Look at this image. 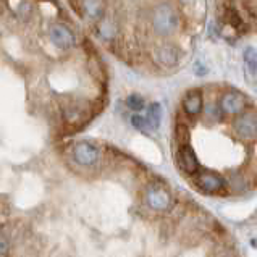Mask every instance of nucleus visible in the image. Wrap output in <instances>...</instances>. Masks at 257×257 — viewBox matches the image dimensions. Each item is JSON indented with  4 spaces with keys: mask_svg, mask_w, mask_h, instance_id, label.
<instances>
[{
    "mask_svg": "<svg viewBox=\"0 0 257 257\" xmlns=\"http://www.w3.org/2000/svg\"><path fill=\"white\" fill-rule=\"evenodd\" d=\"M70 157L76 165L83 168H94L100 162V149L92 143L87 141H79L71 146Z\"/></svg>",
    "mask_w": 257,
    "mask_h": 257,
    "instance_id": "obj_1",
    "label": "nucleus"
},
{
    "mask_svg": "<svg viewBox=\"0 0 257 257\" xmlns=\"http://www.w3.org/2000/svg\"><path fill=\"white\" fill-rule=\"evenodd\" d=\"M178 28V15L170 5H159L154 13V29L160 36H170Z\"/></svg>",
    "mask_w": 257,
    "mask_h": 257,
    "instance_id": "obj_2",
    "label": "nucleus"
},
{
    "mask_svg": "<svg viewBox=\"0 0 257 257\" xmlns=\"http://www.w3.org/2000/svg\"><path fill=\"white\" fill-rule=\"evenodd\" d=\"M233 130L244 141L257 139V116L254 113H241L233 121Z\"/></svg>",
    "mask_w": 257,
    "mask_h": 257,
    "instance_id": "obj_3",
    "label": "nucleus"
},
{
    "mask_svg": "<svg viewBox=\"0 0 257 257\" xmlns=\"http://www.w3.org/2000/svg\"><path fill=\"white\" fill-rule=\"evenodd\" d=\"M196 186L207 194L220 193L225 188V180L214 172H197L194 176Z\"/></svg>",
    "mask_w": 257,
    "mask_h": 257,
    "instance_id": "obj_4",
    "label": "nucleus"
},
{
    "mask_svg": "<svg viewBox=\"0 0 257 257\" xmlns=\"http://www.w3.org/2000/svg\"><path fill=\"white\" fill-rule=\"evenodd\" d=\"M246 108V97L238 91L225 92L220 99V110L226 115H241Z\"/></svg>",
    "mask_w": 257,
    "mask_h": 257,
    "instance_id": "obj_5",
    "label": "nucleus"
},
{
    "mask_svg": "<svg viewBox=\"0 0 257 257\" xmlns=\"http://www.w3.org/2000/svg\"><path fill=\"white\" fill-rule=\"evenodd\" d=\"M176 162H178V167L181 170H185L189 175H196L197 172V157L194 149L191 148L189 144H180L178 152H176Z\"/></svg>",
    "mask_w": 257,
    "mask_h": 257,
    "instance_id": "obj_6",
    "label": "nucleus"
},
{
    "mask_svg": "<svg viewBox=\"0 0 257 257\" xmlns=\"http://www.w3.org/2000/svg\"><path fill=\"white\" fill-rule=\"evenodd\" d=\"M49 38L55 47L62 50H68L75 46V36L67 26L63 25H54L49 29Z\"/></svg>",
    "mask_w": 257,
    "mask_h": 257,
    "instance_id": "obj_7",
    "label": "nucleus"
},
{
    "mask_svg": "<svg viewBox=\"0 0 257 257\" xmlns=\"http://www.w3.org/2000/svg\"><path fill=\"white\" fill-rule=\"evenodd\" d=\"M146 199L154 210H167L170 207V193L157 185H152L146 191Z\"/></svg>",
    "mask_w": 257,
    "mask_h": 257,
    "instance_id": "obj_8",
    "label": "nucleus"
},
{
    "mask_svg": "<svg viewBox=\"0 0 257 257\" xmlns=\"http://www.w3.org/2000/svg\"><path fill=\"white\" fill-rule=\"evenodd\" d=\"M183 108L191 116H196L201 113L202 110V95L199 91H191L183 99Z\"/></svg>",
    "mask_w": 257,
    "mask_h": 257,
    "instance_id": "obj_9",
    "label": "nucleus"
},
{
    "mask_svg": "<svg viewBox=\"0 0 257 257\" xmlns=\"http://www.w3.org/2000/svg\"><path fill=\"white\" fill-rule=\"evenodd\" d=\"M162 105L159 102H154L148 107V115H146V120H148L149 128L157 130L160 126V121H162Z\"/></svg>",
    "mask_w": 257,
    "mask_h": 257,
    "instance_id": "obj_10",
    "label": "nucleus"
},
{
    "mask_svg": "<svg viewBox=\"0 0 257 257\" xmlns=\"http://www.w3.org/2000/svg\"><path fill=\"white\" fill-rule=\"evenodd\" d=\"M159 62L165 67H173L178 62V52L173 47H162L159 49Z\"/></svg>",
    "mask_w": 257,
    "mask_h": 257,
    "instance_id": "obj_11",
    "label": "nucleus"
},
{
    "mask_svg": "<svg viewBox=\"0 0 257 257\" xmlns=\"http://www.w3.org/2000/svg\"><path fill=\"white\" fill-rule=\"evenodd\" d=\"M244 62H246L247 70L251 71V75L257 76V49L255 47H246Z\"/></svg>",
    "mask_w": 257,
    "mask_h": 257,
    "instance_id": "obj_12",
    "label": "nucleus"
},
{
    "mask_svg": "<svg viewBox=\"0 0 257 257\" xmlns=\"http://www.w3.org/2000/svg\"><path fill=\"white\" fill-rule=\"evenodd\" d=\"M84 10L92 18L100 17L102 13V0H84Z\"/></svg>",
    "mask_w": 257,
    "mask_h": 257,
    "instance_id": "obj_13",
    "label": "nucleus"
},
{
    "mask_svg": "<svg viewBox=\"0 0 257 257\" xmlns=\"http://www.w3.org/2000/svg\"><path fill=\"white\" fill-rule=\"evenodd\" d=\"M12 251V239L4 230H0V257H7Z\"/></svg>",
    "mask_w": 257,
    "mask_h": 257,
    "instance_id": "obj_14",
    "label": "nucleus"
},
{
    "mask_svg": "<svg viewBox=\"0 0 257 257\" xmlns=\"http://www.w3.org/2000/svg\"><path fill=\"white\" fill-rule=\"evenodd\" d=\"M126 105L130 110H135V112H139V110L144 108V99L139 94H131L126 99Z\"/></svg>",
    "mask_w": 257,
    "mask_h": 257,
    "instance_id": "obj_15",
    "label": "nucleus"
},
{
    "mask_svg": "<svg viewBox=\"0 0 257 257\" xmlns=\"http://www.w3.org/2000/svg\"><path fill=\"white\" fill-rule=\"evenodd\" d=\"M175 135L178 138L180 144H188V139H189V133H188V128L185 124H176L175 128Z\"/></svg>",
    "mask_w": 257,
    "mask_h": 257,
    "instance_id": "obj_16",
    "label": "nucleus"
},
{
    "mask_svg": "<svg viewBox=\"0 0 257 257\" xmlns=\"http://www.w3.org/2000/svg\"><path fill=\"white\" fill-rule=\"evenodd\" d=\"M131 124H133L136 130H146V128H149L148 120H146L144 116H141V115H133V116H131Z\"/></svg>",
    "mask_w": 257,
    "mask_h": 257,
    "instance_id": "obj_17",
    "label": "nucleus"
},
{
    "mask_svg": "<svg viewBox=\"0 0 257 257\" xmlns=\"http://www.w3.org/2000/svg\"><path fill=\"white\" fill-rule=\"evenodd\" d=\"M251 244H252V246H254V247L257 249V238H254V239L251 241Z\"/></svg>",
    "mask_w": 257,
    "mask_h": 257,
    "instance_id": "obj_18",
    "label": "nucleus"
},
{
    "mask_svg": "<svg viewBox=\"0 0 257 257\" xmlns=\"http://www.w3.org/2000/svg\"><path fill=\"white\" fill-rule=\"evenodd\" d=\"M255 217H257V210H255Z\"/></svg>",
    "mask_w": 257,
    "mask_h": 257,
    "instance_id": "obj_19",
    "label": "nucleus"
}]
</instances>
